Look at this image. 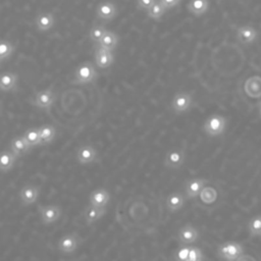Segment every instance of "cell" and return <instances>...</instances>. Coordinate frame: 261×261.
Returning <instances> with one entry per match:
<instances>
[{
	"mask_svg": "<svg viewBox=\"0 0 261 261\" xmlns=\"http://www.w3.org/2000/svg\"><path fill=\"white\" fill-rule=\"evenodd\" d=\"M17 161V157L9 150H3L0 152V171L7 172L11 170Z\"/></svg>",
	"mask_w": 261,
	"mask_h": 261,
	"instance_id": "obj_22",
	"label": "cell"
},
{
	"mask_svg": "<svg viewBox=\"0 0 261 261\" xmlns=\"http://www.w3.org/2000/svg\"><path fill=\"white\" fill-rule=\"evenodd\" d=\"M97 77H98V72L94 64L90 61H86L81 63L75 69L72 83L77 85H87L96 81Z\"/></svg>",
	"mask_w": 261,
	"mask_h": 261,
	"instance_id": "obj_2",
	"label": "cell"
},
{
	"mask_svg": "<svg viewBox=\"0 0 261 261\" xmlns=\"http://www.w3.org/2000/svg\"><path fill=\"white\" fill-rule=\"evenodd\" d=\"M244 253L243 246L240 243L237 242H225L218 246L217 254L218 256L227 261H234L239 256H241Z\"/></svg>",
	"mask_w": 261,
	"mask_h": 261,
	"instance_id": "obj_5",
	"label": "cell"
},
{
	"mask_svg": "<svg viewBox=\"0 0 261 261\" xmlns=\"http://www.w3.org/2000/svg\"><path fill=\"white\" fill-rule=\"evenodd\" d=\"M38 210H39L41 221L46 225L56 222L61 217V214H62L61 208L55 204L40 205Z\"/></svg>",
	"mask_w": 261,
	"mask_h": 261,
	"instance_id": "obj_7",
	"label": "cell"
},
{
	"mask_svg": "<svg viewBox=\"0 0 261 261\" xmlns=\"http://www.w3.org/2000/svg\"><path fill=\"white\" fill-rule=\"evenodd\" d=\"M225 261H227V260H225Z\"/></svg>",
	"mask_w": 261,
	"mask_h": 261,
	"instance_id": "obj_38",
	"label": "cell"
},
{
	"mask_svg": "<svg viewBox=\"0 0 261 261\" xmlns=\"http://www.w3.org/2000/svg\"><path fill=\"white\" fill-rule=\"evenodd\" d=\"M160 2L164 5V7L166 9H170V8L176 6L180 2V0H160Z\"/></svg>",
	"mask_w": 261,
	"mask_h": 261,
	"instance_id": "obj_35",
	"label": "cell"
},
{
	"mask_svg": "<svg viewBox=\"0 0 261 261\" xmlns=\"http://www.w3.org/2000/svg\"><path fill=\"white\" fill-rule=\"evenodd\" d=\"M75 159L80 164L83 165L96 163L99 161V152L94 146L90 144H84L77 148Z\"/></svg>",
	"mask_w": 261,
	"mask_h": 261,
	"instance_id": "obj_6",
	"label": "cell"
},
{
	"mask_svg": "<svg viewBox=\"0 0 261 261\" xmlns=\"http://www.w3.org/2000/svg\"><path fill=\"white\" fill-rule=\"evenodd\" d=\"M167 9L164 7V5L160 2V0H155V2L149 7V9L147 10V14H148V16L150 17V18H152V19H155V20H158V19H160L163 15H164V13H165V11H166Z\"/></svg>",
	"mask_w": 261,
	"mask_h": 261,
	"instance_id": "obj_27",
	"label": "cell"
},
{
	"mask_svg": "<svg viewBox=\"0 0 261 261\" xmlns=\"http://www.w3.org/2000/svg\"><path fill=\"white\" fill-rule=\"evenodd\" d=\"M193 105V96L188 92H177L171 100V109L175 114H182L190 111Z\"/></svg>",
	"mask_w": 261,
	"mask_h": 261,
	"instance_id": "obj_3",
	"label": "cell"
},
{
	"mask_svg": "<svg viewBox=\"0 0 261 261\" xmlns=\"http://www.w3.org/2000/svg\"><path fill=\"white\" fill-rule=\"evenodd\" d=\"M106 28L103 24H97L94 25L90 32H89V37L91 39L92 42L94 43H99L101 38L104 36V34L106 33Z\"/></svg>",
	"mask_w": 261,
	"mask_h": 261,
	"instance_id": "obj_31",
	"label": "cell"
},
{
	"mask_svg": "<svg viewBox=\"0 0 261 261\" xmlns=\"http://www.w3.org/2000/svg\"><path fill=\"white\" fill-rule=\"evenodd\" d=\"M186 161V152L181 148H173L167 151L163 164L168 169H178Z\"/></svg>",
	"mask_w": 261,
	"mask_h": 261,
	"instance_id": "obj_8",
	"label": "cell"
},
{
	"mask_svg": "<svg viewBox=\"0 0 261 261\" xmlns=\"http://www.w3.org/2000/svg\"><path fill=\"white\" fill-rule=\"evenodd\" d=\"M185 202H186V197L182 193L173 192L167 196L165 200V206L169 212L174 213L179 211L184 207Z\"/></svg>",
	"mask_w": 261,
	"mask_h": 261,
	"instance_id": "obj_20",
	"label": "cell"
},
{
	"mask_svg": "<svg viewBox=\"0 0 261 261\" xmlns=\"http://www.w3.org/2000/svg\"><path fill=\"white\" fill-rule=\"evenodd\" d=\"M55 24V15L52 12H41L35 18L36 29L40 32H47Z\"/></svg>",
	"mask_w": 261,
	"mask_h": 261,
	"instance_id": "obj_19",
	"label": "cell"
},
{
	"mask_svg": "<svg viewBox=\"0 0 261 261\" xmlns=\"http://www.w3.org/2000/svg\"><path fill=\"white\" fill-rule=\"evenodd\" d=\"M18 75L15 72L5 71L0 73V90L3 92H12L17 89Z\"/></svg>",
	"mask_w": 261,
	"mask_h": 261,
	"instance_id": "obj_21",
	"label": "cell"
},
{
	"mask_svg": "<svg viewBox=\"0 0 261 261\" xmlns=\"http://www.w3.org/2000/svg\"><path fill=\"white\" fill-rule=\"evenodd\" d=\"M202 260H203L202 251L198 247L190 246V252H189V259H188V261H202Z\"/></svg>",
	"mask_w": 261,
	"mask_h": 261,
	"instance_id": "obj_33",
	"label": "cell"
},
{
	"mask_svg": "<svg viewBox=\"0 0 261 261\" xmlns=\"http://www.w3.org/2000/svg\"><path fill=\"white\" fill-rule=\"evenodd\" d=\"M22 136L24 137V139L27 140V142L30 144L32 148L36 146H41L39 127H30L23 133Z\"/></svg>",
	"mask_w": 261,
	"mask_h": 261,
	"instance_id": "obj_29",
	"label": "cell"
},
{
	"mask_svg": "<svg viewBox=\"0 0 261 261\" xmlns=\"http://www.w3.org/2000/svg\"><path fill=\"white\" fill-rule=\"evenodd\" d=\"M257 109H258V114H259V116L261 117V101L258 103V105H257Z\"/></svg>",
	"mask_w": 261,
	"mask_h": 261,
	"instance_id": "obj_37",
	"label": "cell"
},
{
	"mask_svg": "<svg viewBox=\"0 0 261 261\" xmlns=\"http://www.w3.org/2000/svg\"><path fill=\"white\" fill-rule=\"evenodd\" d=\"M187 8L189 12H191L195 16H200L206 13L209 9V1L208 0H190Z\"/></svg>",
	"mask_w": 261,
	"mask_h": 261,
	"instance_id": "obj_24",
	"label": "cell"
},
{
	"mask_svg": "<svg viewBox=\"0 0 261 261\" xmlns=\"http://www.w3.org/2000/svg\"><path fill=\"white\" fill-rule=\"evenodd\" d=\"M41 193L39 186L34 184H27L19 190V200L20 203L24 206L32 205L37 202Z\"/></svg>",
	"mask_w": 261,
	"mask_h": 261,
	"instance_id": "obj_11",
	"label": "cell"
},
{
	"mask_svg": "<svg viewBox=\"0 0 261 261\" xmlns=\"http://www.w3.org/2000/svg\"><path fill=\"white\" fill-rule=\"evenodd\" d=\"M56 100V94L51 89H44L35 93L31 99V103L42 110H48L52 107Z\"/></svg>",
	"mask_w": 261,
	"mask_h": 261,
	"instance_id": "obj_4",
	"label": "cell"
},
{
	"mask_svg": "<svg viewBox=\"0 0 261 261\" xmlns=\"http://www.w3.org/2000/svg\"><path fill=\"white\" fill-rule=\"evenodd\" d=\"M14 51L15 46L12 43L5 39L0 40V62L9 59Z\"/></svg>",
	"mask_w": 261,
	"mask_h": 261,
	"instance_id": "obj_28",
	"label": "cell"
},
{
	"mask_svg": "<svg viewBox=\"0 0 261 261\" xmlns=\"http://www.w3.org/2000/svg\"><path fill=\"white\" fill-rule=\"evenodd\" d=\"M98 44L100 47H103L105 49L112 51L115 49V47L118 44V36L114 32L107 30Z\"/></svg>",
	"mask_w": 261,
	"mask_h": 261,
	"instance_id": "obj_25",
	"label": "cell"
},
{
	"mask_svg": "<svg viewBox=\"0 0 261 261\" xmlns=\"http://www.w3.org/2000/svg\"><path fill=\"white\" fill-rule=\"evenodd\" d=\"M110 201V193L104 188H98L91 192L89 196V204L106 207Z\"/></svg>",
	"mask_w": 261,
	"mask_h": 261,
	"instance_id": "obj_18",
	"label": "cell"
},
{
	"mask_svg": "<svg viewBox=\"0 0 261 261\" xmlns=\"http://www.w3.org/2000/svg\"><path fill=\"white\" fill-rule=\"evenodd\" d=\"M258 31L251 24L241 25L237 29V40L243 45H251L256 42Z\"/></svg>",
	"mask_w": 261,
	"mask_h": 261,
	"instance_id": "obj_12",
	"label": "cell"
},
{
	"mask_svg": "<svg viewBox=\"0 0 261 261\" xmlns=\"http://www.w3.org/2000/svg\"><path fill=\"white\" fill-rule=\"evenodd\" d=\"M208 184V179L203 177H195L186 181L184 187V193L186 199H195L199 197L203 188Z\"/></svg>",
	"mask_w": 261,
	"mask_h": 261,
	"instance_id": "obj_10",
	"label": "cell"
},
{
	"mask_svg": "<svg viewBox=\"0 0 261 261\" xmlns=\"http://www.w3.org/2000/svg\"><path fill=\"white\" fill-rule=\"evenodd\" d=\"M41 146L51 144L56 137V128L52 124H43L39 126Z\"/></svg>",
	"mask_w": 261,
	"mask_h": 261,
	"instance_id": "obj_23",
	"label": "cell"
},
{
	"mask_svg": "<svg viewBox=\"0 0 261 261\" xmlns=\"http://www.w3.org/2000/svg\"><path fill=\"white\" fill-rule=\"evenodd\" d=\"M247 228L251 237H261V215L253 216L248 222Z\"/></svg>",
	"mask_w": 261,
	"mask_h": 261,
	"instance_id": "obj_30",
	"label": "cell"
},
{
	"mask_svg": "<svg viewBox=\"0 0 261 261\" xmlns=\"http://www.w3.org/2000/svg\"><path fill=\"white\" fill-rule=\"evenodd\" d=\"M189 252H190V246L189 245H185V246L180 247L174 255V260L175 261H188Z\"/></svg>",
	"mask_w": 261,
	"mask_h": 261,
	"instance_id": "obj_32",
	"label": "cell"
},
{
	"mask_svg": "<svg viewBox=\"0 0 261 261\" xmlns=\"http://www.w3.org/2000/svg\"><path fill=\"white\" fill-rule=\"evenodd\" d=\"M114 61V55L112 51L103 47H97L95 50V63L99 68H107Z\"/></svg>",
	"mask_w": 261,
	"mask_h": 261,
	"instance_id": "obj_14",
	"label": "cell"
},
{
	"mask_svg": "<svg viewBox=\"0 0 261 261\" xmlns=\"http://www.w3.org/2000/svg\"><path fill=\"white\" fill-rule=\"evenodd\" d=\"M117 13L116 6L110 1H104L98 4L96 8V15L99 19L109 21L112 20Z\"/></svg>",
	"mask_w": 261,
	"mask_h": 261,
	"instance_id": "obj_16",
	"label": "cell"
},
{
	"mask_svg": "<svg viewBox=\"0 0 261 261\" xmlns=\"http://www.w3.org/2000/svg\"><path fill=\"white\" fill-rule=\"evenodd\" d=\"M155 0H137V6L141 10H148Z\"/></svg>",
	"mask_w": 261,
	"mask_h": 261,
	"instance_id": "obj_34",
	"label": "cell"
},
{
	"mask_svg": "<svg viewBox=\"0 0 261 261\" xmlns=\"http://www.w3.org/2000/svg\"><path fill=\"white\" fill-rule=\"evenodd\" d=\"M81 243V238L74 232L65 233L62 236L57 244V249L60 253L71 254L76 251Z\"/></svg>",
	"mask_w": 261,
	"mask_h": 261,
	"instance_id": "obj_9",
	"label": "cell"
},
{
	"mask_svg": "<svg viewBox=\"0 0 261 261\" xmlns=\"http://www.w3.org/2000/svg\"><path fill=\"white\" fill-rule=\"evenodd\" d=\"M234 261H257L253 256L248 255V254H242L241 256H239Z\"/></svg>",
	"mask_w": 261,
	"mask_h": 261,
	"instance_id": "obj_36",
	"label": "cell"
},
{
	"mask_svg": "<svg viewBox=\"0 0 261 261\" xmlns=\"http://www.w3.org/2000/svg\"><path fill=\"white\" fill-rule=\"evenodd\" d=\"M107 212L106 207H99L89 204L84 210V219L88 225H91L100 220Z\"/></svg>",
	"mask_w": 261,
	"mask_h": 261,
	"instance_id": "obj_15",
	"label": "cell"
},
{
	"mask_svg": "<svg viewBox=\"0 0 261 261\" xmlns=\"http://www.w3.org/2000/svg\"><path fill=\"white\" fill-rule=\"evenodd\" d=\"M199 236V230L190 223L182 225L177 231V239L182 245H191L196 243Z\"/></svg>",
	"mask_w": 261,
	"mask_h": 261,
	"instance_id": "obj_13",
	"label": "cell"
},
{
	"mask_svg": "<svg viewBox=\"0 0 261 261\" xmlns=\"http://www.w3.org/2000/svg\"><path fill=\"white\" fill-rule=\"evenodd\" d=\"M227 125V119L220 114H211L203 123V132L211 138H217L224 134Z\"/></svg>",
	"mask_w": 261,
	"mask_h": 261,
	"instance_id": "obj_1",
	"label": "cell"
},
{
	"mask_svg": "<svg viewBox=\"0 0 261 261\" xmlns=\"http://www.w3.org/2000/svg\"><path fill=\"white\" fill-rule=\"evenodd\" d=\"M199 198L201 200V202L205 205H211L213 204L217 198H218V193L216 191L215 188H213L212 186H205L203 188V190L201 191Z\"/></svg>",
	"mask_w": 261,
	"mask_h": 261,
	"instance_id": "obj_26",
	"label": "cell"
},
{
	"mask_svg": "<svg viewBox=\"0 0 261 261\" xmlns=\"http://www.w3.org/2000/svg\"><path fill=\"white\" fill-rule=\"evenodd\" d=\"M31 148L32 147L30 146V144L27 142V140L22 135L14 137L9 144V149L17 158H20L24 156L27 153H29Z\"/></svg>",
	"mask_w": 261,
	"mask_h": 261,
	"instance_id": "obj_17",
	"label": "cell"
}]
</instances>
